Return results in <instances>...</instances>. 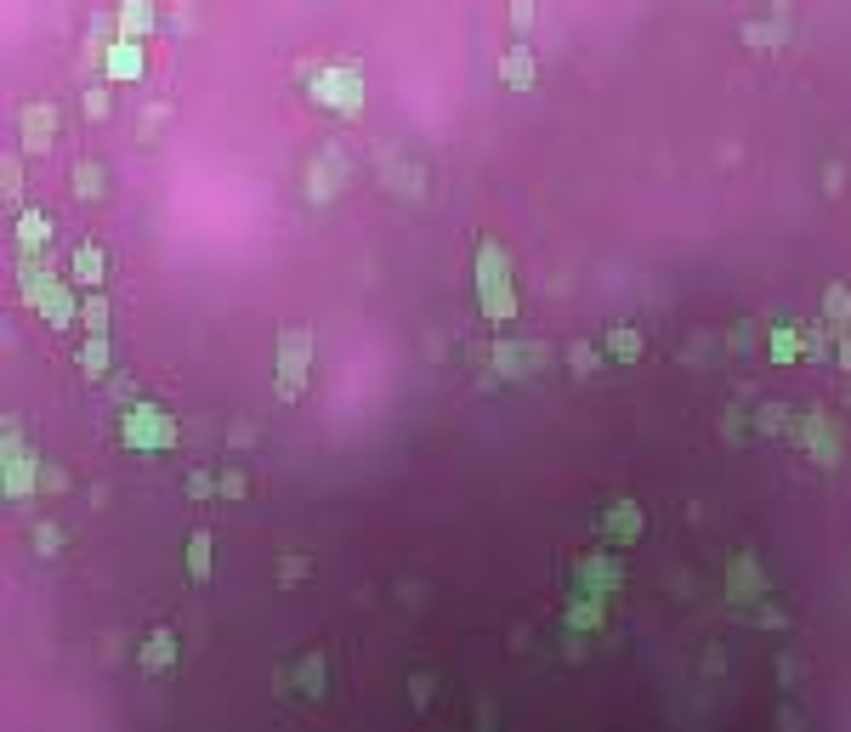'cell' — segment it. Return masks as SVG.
Instances as JSON below:
<instances>
[{
	"label": "cell",
	"instance_id": "cell-1",
	"mask_svg": "<svg viewBox=\"0 0 851 732\" xmlns=\"http://www.w3.org/2000/svg\"><path fill=\"white\" fill-rule=\"evenodd\" d=\"M307 97L330 114H347L358 120L364 114V69L358 63H318V74L307 80Z\"/></svg>",
	"mask_w": 851,
	"mask_h": 732
},
{
	"label": "cell",
	"instance_id": "cell-2",
	"mask_svg": "<svg viewBox=\"0 0 851 732\" xmlns=\"http://www.w3.org/2000/svg\"><path fill=\"white\" fill-rule=\"evenodd\" d=\"M352 182V159H347V148L341 142H324L313 159H307V199L313 205H330L335 193Z\"/></svg>",
	"mask_w": 851,
	"mask_h": 732
},
{
	"label": "cell",
	"instance_id": "cell-3",
	"mask_svg": "<svg viewBox=\"0 0 851 732\" xmlns=\"http://www.w3.org/2000/svg\"><path fill=\"white\" fill-rule=\"evenodd\" d=\"M307 364H313V335L307 330H278V398L284 403L301 398Z\"/></svg>",
	"mask_w": 851,
	"mask_h": 732
},
{
	"label": "cell",
	"instance_id": "cell-4",
	"mask_svg": "<svg viewBox=\"0 0 851 732\" xmlns=\"http://www.w3.org/2000/svg\"><path fill=\"white\" fill-rule=\"evenodd\" d=\"M18 142L23 154H46L57 142V103H46V97H35V103L18 114Z\"/></svg>",
	"mask_w": 851,
	"mask_h": 732
},
{
	"label": "cell",
	"instance_id": "cell-5",
	"mask_svg": "<svg viewBox=\"0 0 851 732\" xmlns=\"http://www.w3.org/2000/svg\"><path fill=\"white\" fill-rule=\"evenodd\" d=\"M477 273H483V307L494 318H511V290H505V256L500 244H483L477 250Z\"/></svg>",
	"mask_w": 851,
	"mask_h": 732
},
{
	"label": "cell",
	"instance_id": "cell-6",
	"mask_svg": "<svg viewBox=\"0 0 851 732\" xmlns=\"http://www.w3.org/2000/svg\"><path fill=\"white\" fill-rule=\"evenodd\" d=\"M142 69H148V57H142V40L114 35V46L103 52V74H108V80H142Z\"/></svg>",
	"mask_w": 851,
	"mask_h": 732
},
{
	"label": "cell",
	"instance_id": "cell-7",
	"mask_svg": "<svg viewBox=\"0 0 851 732\" xmlns=\"http://www.w3.org/2000/svg\"><path fill=\"white\" fill-rule=\"evenodd\" d=\"M500 80L511 91H534L539 86V63H534V52L528 46H511V52L500 57Z\"/></svg>",
	"mask_w": 851,
	"mask_h": 732
},
{
	"label": "cell",
	"instance_id": "cell-8",
	"mask_svg": "<svg viewBox=\"0 0 851 732\" xmlns=\"http://www.w3.org/2000/svg\"><path fill=\"white\" fill-rule=\"evenodd\" d=\"M114 18H120V35L125 40H142V35H154V0H120V12H114Z\"/></svg>",
	"mask_w": 851,
	"mask_h": 732
},
{
	"label": "cell",
	"instance_id": "cell-9",
	"mask_svg": "<svg viewBox=\"0 0 851 732\" xmlns=\"http://www.w3.org/2000/svg\"><path fill=\"white\" fill-rule=\"evenodd\" d=\"M125 443H137V449H148V443H171V420L159 415V409H137V420H131Z\"/></svg>",
	"mask_w": 851,
	"mask_h": 732
},
{
	"label": "cell",
	"instance_id": "cell-10",
	"mask_svg": "<svg viewBox=\"0 0 851 732\" xmlns=\"http://www.w3.org/2000/svg\"><path fill=\"white\" fill-rule=\"evenodd\" d=\"M171 659H176V636H171V630H154L148 647H142V670H165Z\"/></svg>",
	"mask_w": 851,
	"mask_h": 732
},
{
	"label": "cell",
	"instance_id": "cell-11",
	"mask_svg": "<svg viewBox=\"0 0 851 732\" xmlns=\"http://www.w3.org/2000/svg\"><path fill=\"white\" fill-rule=\"evenodd\" d=\"M74 279L103 284V250H97V244H80V250H74Z\"/></svg>",
	"mask_w": 851,
	"mask_h": 732
},
{
	"label": "cell",
	"instance_id": "cell-12",
	"mask_svg": "<svg viewBox=\"0 0 851 732\" xmlns=\"http://www.w3.org/2000/svg\"><path fill=\"white\" fill-rule=\"evenodd\" d=\"M74 193H80V199H103V165H97V159H80V165H74Z\"/></svg>",
	"mask_w": 851,
	"mask_h": 732
},
{
	"label": "cell",
	"instance_id": "cell-13",
	"mask_svg": "<svg viewBox=\"0 0 851 732\" xmlns=\"http://www.w3.org/2000/svg\"><path fill=\"white\" fill-rule=\"evenodd\" d=\"M46 233H52V222L40 216V210H23L18 216V244L29 250V244H46Z\"/></svg>",
	"mask_w": 851,
	"mask_h": 732
},
{
	"label": "cell",
	"instance_id": "cell-14",
	"mask_svg": "<svg viewBox=\"0 0 851 732\" xmlns=\"http://www.w3.org/2000/svg\"><path fill=\"white\" fill-rule=\"evenodd\" d=\"M188 574L193 579H210V534H205V528L188 540Z\"/></svg>",
	"mask_w": 851,
	"mask_h": 732
},
{
	"label": "cell",
	"instance_id": "cell-15",
	"mask_svg": "<svg viewBox=\"0 0 851 732\" xmlns=\"http://www.w3.org/2000/svg\"><path fill=\"white\" fill-rule=\"evenodd\" d=\"M744 40H749V46H783L789 29H783V18L778 23H744Z\"/></svg>",
	"mask_w": 851,
	"mask_h": 732
},
{
	"label": "cell",
	"instance_id": "cell-16",
	"mask_svg": "<svg viewBox=\"0 0 851 732\" xmlns=\"http://www.w3.org/2000/svg\"><path fill=\"white\" fill-rule=\"evenodd\" d=\"M80 103H86V120H108V108H114L108 103V86H86L80 91Z\"/></svg>",
	"mask_w": 851,
	"mask_h": 732
},
{
	"label": "cell",
	"instance_id": "cell-17",
	"mask_svg": "<svg viewBox=\"0 0 851 732\" xmlns=\"http://www.w3.org/2000/svg\"><path fill=\"white\" fill-rule=\"evenodd\" d=\"M608 347L619 352V358H636V352H642V335H636V330H613Z\"/></svg>",
	"mask_w": 851,
	"mask_h": 732
},
{
	"label": "cell",
	"instance_id": "cell-18",
	"mask_svg": "<svg viewBox=\"0 0 851 732\" xmlns=\"http://www.w3.org/2000/svg\"><path fill=\"white\" fill-rule=\"evenodd\" d=\"M829 318L834 324H851V290H840V284L829 290Z\"/></svg>",
	"mask_w": 851,
	"mask_h": 732
},
{
	"label": "cell",
	"instance_id": "cell-19",
	"mask_svg": "<svg viewBox=\"0 0 851 732\" xmlns=\"http://www.w3.org/2000/svg\"><path fill=\"white\" fill-rule=\"evenodd\" d=\"M534 12H539L534 0H511V29H517V35H522V29L534 23Z\"/></svg>",
	"mask_w": 851,
	"mask_h": 732
},
{
	"label": "cell",
	"instance_id": "cell-20",
	"mask_svg": "<svg viewBox=\"0 0 851 732\" xmlns=\"http://www.w3.org/2000/svg\"><path fill=\"white\" fill-rule=\"evenodd\" d=\"M103 364H108L103 341H91V347H86V369H91V375H103Z\"/></svg>",
	"mask_w": 851,
	"mask_h": 732
},
{
	"label": "cell",
	"instance_id": "cell-21",
	"mask_svg": "<svg viewBox=\"0 0 851 732\" xmlns=\"http://www.w3.org/2000/svg\"><path fill=\"white\" fill-rule=\"evenodd\" d=\"M210 488H216V483H210L205 471H193V477H188V494H193V500H205Z\"/></svg>",
	"mask_w": 851,
	"mask_h": 732
},
{
	"label": "cell",
	"instance_id": "cell-22",
	"mask_svg": "<svg viewBox=\"0 0 851 732\" xmlns=\"http://www.w3.org/2000/svg\"><path fill=\"white\" fill-rule=\"evenodd\" d=\"M23 188V176H18V159H6V199H18Z\"/></svg>",
	"mask_w": 851,
	"mask_h": 732
},
{
	"label": "cell",
	"instance_id": "cell-23",
	"mask_svg": "<svg viewBox=\"0 0 851 732\" xmlns=\"http://www.w3.org/2000/svg\"><path fill=\"white\" fill-rule=\"evenodd\" d=\"M103 318H108L103 301H86V324H91V330H103Z\"/></svg>",
	"mask_w": 851,
	"mask_h": 732
},
{
	"label": "cell",
	"instance_id": "cell-24",
	"mask_svg": "<svg viewBox=\"0 0 851 732\" xmlns=\"http://www.w3.org/2000/svg\"><path fill=\"white\" fill-rule=\"evenodd\" d=\"M823 182H829V193H840V188H846V165H829V171H823Z\"/></svg>",
	"mask_w": 851,
	"mask_h": 732
},
{
	"label": "cell",
	"instance_id": "cell-25",
	"mask_svg": "<svg viewBox=\"0 0 851 732\" xmlns=\"http://www.w3.org/2000/svg\"><path fill=\"white\" fill-rule=\"evenodd\" d=\"M222 494H244V471H227V477H222Z\"/></svg>",
	"mask_w": 851,
	"mask_h": 732
}]
</instances>
